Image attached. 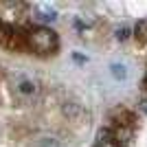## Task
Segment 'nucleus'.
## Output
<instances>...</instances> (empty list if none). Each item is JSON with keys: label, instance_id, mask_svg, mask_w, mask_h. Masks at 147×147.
I'll list each match as a JSON object with an SVG mask.
<instances>
[{"label": "nucleus", "instance_id": "obj_1", "mask_svg": "<svg viewBox=\"0 0 147 147\" xmlns=\"http://www.w3.org/2000/svg\"><path fill=\"white\" fill-rule=\"evenodd\" d=\"M26 46L37 55H53L59 49V37L49 26H33L26 33Z\"/></svg>", "mask_w": 147, "mask_h": 147}, {"label": "nucleus", "instance_id": "obj_2", "mask_svg": "<svg viewBox=\"0 0 147 147\" xmlns=\"http://www.w3.org/2000/svg\"><path fill=\"white\" fill-rule=\"evenodd\" d=\"M61 114H64L66 121L70 123V125H75V127H88V125H90V112H88L81 103H75V101L64 103Z\"/></svg>", "mask_w": 147, "mask_h": 147}, {"label": "nucleus", "instance_id": "obj_3", "mask_svg": "<svg viewBox=\"0 0 147 147\" xmlns=\"http://www.w3.org/2000/svg\"><path fill=\"white\" fill-rule=\"evenodd\" d=\"M24 11H26V5H22V2H16V0L13 2H0V20L7 22V26L20 22Z\"/></svg>", "mask_w": 147, "mask_h": 147}, {"label": "nucleus", "instance_id": "obj_4", "mask_svg": "<svg viewBox=\"0 0 147 147\" xmlns=\"http://www.w3.org/2000/svg\"><path fill=\"white\" fill-rule=\"evenodd\" d=\"M0 44L7 46V49H11V51H24V49H29V46H26V35L18 33V31H13L11 26L0 29Z\"/></svg>", "mask_w": 147, "mask_h": 147}, {"label": "nucleus", "instance_id": "obj_5", "mask_svg": "<svg viewBox=\"0 0 147 147\" xmlns=\"http://www.w3.org/2000/svg\"><path fill=\"white\" fill-rule=\"evenodd\" d=\"M35 11L42 22H55L57 20V11H55V7H51V5H37Z\"/></svg>", "mask_w": 147, "mask_h": 147}, {"label": "nucleus", "instance_id": "obj_6", "mask_svg": "<svg viewBox=\"0 0 147 147\" xmlns=\"http://www.w3.org/2000/svg\"><path fill=\"white\" fill-rule=\"evenodd\" d=\"M129 138H132V127L117 125V129H114V136H112V141L117 143V145H127Z\"/></svg>", "mask_w": 147, "mask_h": 147}, {"label": "nucleus", "instance_id": "obj_7", "mask_svg": "<svg viewBox=\"0 0 147 147\" xmlns=\"http://www.w3.org/2000/svg\"><path fill=\"white\" fill-rule=\"evenodd\" d=\"M18 92H20V94H24V97H33V94L37 92V84H35V81H29V79L20 81V84H18Z\"/></svg>", "mask_w": 147, "mask_h": 147}, {"label": "nucleus", "instance_id": "obj_8", "mask_svg": "<svg viewBox=\"0 0 147 147\" xmlns=\"http://www.w3.org/2000/svg\"><path fill=\"white\" fill-rule=\"evenodd\" d=\"M110 75L114 77V79L123 81L125 77H127V66H125V64H119V61H114V64H110Z\"/></svg>", "mask_w": 147, "mask_h": 147}, {"label": "nucleus", "instance_id": "obj_9", "mask_svg": "<svg viewBox=\"0 0 147 147\" xmlns=\"http://www.w3.org/2000/svg\"><path fill=\"white\" fill-rule=\"evenodd\" d=\"M136 40L138 42H143V44H147V20H141L138 24H136Z\"/></svg>", "mask_w": 147, "mask_h": 147}, {"label": "nucleus", "instance_id": "obj_10", "mask_svg": "<svg viewBox=\"0 0 147 147\" xmlns=\"http://www.w3.org/2000/svg\"><path fill=\"white\" fill-rule=\"evenodd\" d=\"M129 35H132V29H129V26H121V29H117V40H119V42L129 40Z\"/></svg>", "mask_w": 147, "mask_h": 147}, {"label": "nucleus", "instance_id": "obj_11", "mask_svg": "<svg viewBox=\"0 0 147 147\" xmlns=\"http://www.w3.org/2000/svg\"><path fill=\"white\" fill-rule=\"evenodd\" d=\"M37 147H59V143L55 138H42V141L37 143Z\"/></svg>", "mask_w": 147, "mask_h": 147}, {"label": "nucleus", "instance_id": "obj_12", "mask_svg": "<svg viewBox=\"0 0 147 147\" xmlns=\"http://www.w3.org/2000/svg\"><path fill=\"white\" fill-rule=\"evenodd\" d=\"M99 147H119L114 141H103V143H99Z\"/></svg>", "mask_w": 147, "mask_h": 147}, {"label": "nucleus", "instance_id": "obj_13", "mask_svg": "<svg viewBox=\"0 0 147 147\" xmlns=\"http://www.w3.org/2000/svg\"><path fill=\"white\" fill-rule=\"evenodd\" d=\"M141 110H143V112H147V101H143V103H141Z\"/></svg>", "mask_w": 147, "mask_h": 147}, {"label": "nucleus", "instance_id": "obj_14", "mask_svg": "<svg viewBox=\"0 0 147 147\" xmlns=\"http://www.w3.org/2000/svg\"><path fill=\"white\" fill-rule=\"evenodd\" d=\"M145 86H147V79H145Z\"/></svg>", "mask_w": 147, "mask_h": 147}]
</instances>
